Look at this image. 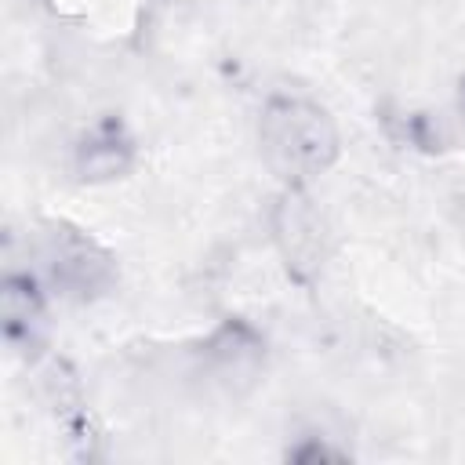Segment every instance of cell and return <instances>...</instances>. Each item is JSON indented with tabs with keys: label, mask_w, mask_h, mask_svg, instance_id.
Segmentation results:
<instances>
[{
	"label": "cell",
	"mask_w": 465,
	"mask_h": 465,
	"mask_svg": "<svg viewBox=\"0 0 465 465\" xmlns=\"http://www.w3.org/2000/svg\"><path fill=\"white\" fill-rule=\"evenodd\" d=\"M258 149L283 185H309L338 163L341 138L327 105L305 94H272L258 116Z\"/></svg>",
	"instance_id": "obj_1"
},
{
	"label": "cell",
	"mask_w": 465,
	"mask_h": 465,
	"mask_svg": "<svg viewBox=\"0 0 465 465\" xmlns=\"http://www.w3.org/2000/svg\"><path fill=\"white\" fill-rule=\"evenodd\" d=\"M40 269L51 291L65 302H94L116 287V258L84 229L47 222L40 232Z\"/></svg>",
	"instance_id": "obj_2"
},
{
	"label": "cell",
	"mask_w": 465,
	"mask_h": 465,
	"mask_svg": "<svg viewBox=\"0 0 465 465\" xmlns=\"http://www.w3.org/2000/svg\"><path fill=\"white\" fill-rule=\"evenodd\" d=\"M269 232L287 276L302 287H312L327 265L331 236L320 207L305 193V185H283L269 211Z\"/></svg>",
	"instance_id": "obj_3"
},
{
	"label": "cell",
	"mask_w": 465,
	"mask_h": 465,
	"mask_svg": "<svg viewBox=\"0 0 465 465\" xmlns=\"http://www.w3.org/2000/svg\"><path fill=\"white\" fill-rule=\"evenodd\" d=\"M200 360L211 381L229 392H247L265 367V338L243 316H229L200 345Z\"/></svg>",
	"instance_id": "obj_4"
},
{
	"label": "cell",
	"mask_w": 465,
	"mask_h": 465,
	"mask_svg": "<svg viewBox=\"0 0 465 465\" xmlns=\"http://www.w3.org/2000/svg\"><path fill=\"white\" fill-rule=\"evenodd\" d=\"M0 331L22 360H36L47 349V294L33 272H7L0 280Z\"/></svg>",
	"instance_id": "obj_5"
},
{
	"label": "cell",
	"mask_w": 465,
	"mask_h": 465,
	"mask_svg": "<svg viewBox=\"0 0 465 465\" xmlns=\"http://www.w3.org/2000/svg\"><path fill=\"white\" fill-rule=\"evenodd\" d=\"M134 167V138L116 116H102L91 124L76 149H73V171L80 182H113L124 178Z\"/></svg>",
	"instance_id": "obj_6"
},
{
	"label": "cell",
	"mask_w": 465,
	"mask_h": 465,
	"mask_svg": "<svg viewBox=\"0 0 465 465\" xmlns=\"http://www.w3.org/2000/svg\"><path fill=\"white\" fill-rule=\"evenodd\" d=\"M44 385H47V400L54 407V418L58 425L65 429V440L69 447L80 454V458H91L94 454V440H98V429H94V418L84 403V392L76 385V378L69 374L65 363H51V371L44 374Z\"/></svg>",
	"instance_id": "obj_7"
},
{
	"label": "cell",
	"mask_w": 465,
	"mask_h": 465,
	"mask_svg": "<svg viewBox=\"0 0 465 465\" xmlns=\"http://www.w3.org/2000/svg\"><path fill=\"white\" fill-rule=\"evenodd\" d=\"M458 113H461V120H465V76H461V84H458Z\"/></svg>",
	"instance_id": "obj_8"
}]
</instances>
